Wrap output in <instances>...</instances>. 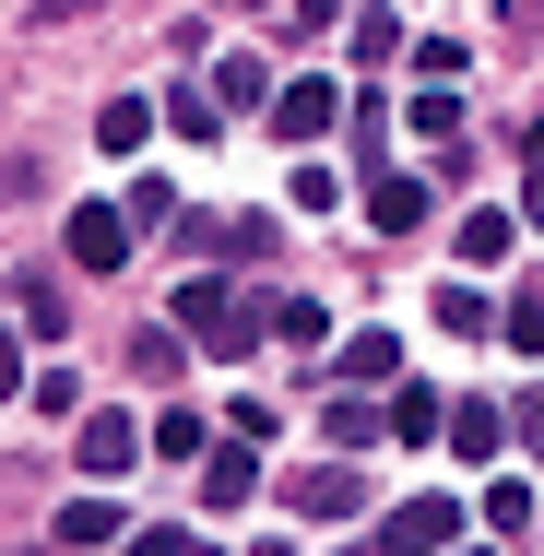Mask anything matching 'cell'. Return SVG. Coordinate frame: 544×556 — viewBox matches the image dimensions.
<instances>
[{"label":"cell","instance_id":"1","mask_svg":"<svg viewBox=\"0 0 544 556\" xmlns=\"http://www.w3.org/2000/svg\"><path fill=\"white\" fill-rule=\"evenodd\" d=\"M178 343H202V355H249V343H261V296L225 285V273H190V285H178Z\"/></svg>","mask_w":544,"mask_h":556},{"label":"cell","instance_id":"2","mask_svg":"<svg viewBox=\"0 0 544 556\" xmlns=\"http://www.w3.org/2000/svg\"><path fill=\"white\" fill-rule=\"evenodd\" d=\"M450 533H461V497H438V485H427V497H403L355 556H450Z\"/></svg>","mask_w":544,"mask_h":556},{"label":"cell","instance_id":"3","mask_svg":"<svg viewBox=\"0 0 544 556\" xmlns=\"http://www.w3.org/2000/svg\"><path fill=\"white\" fill-rule=\"evenodd\" d=\"M261 118H273V142H296V154H308L331 118H343V84H320V72H308V84H273V96H261Z\"/></svg>","mask_w":544,"mask_h":556},{"label":"cell","instance_id":"4","mask_svg":"<svg viewBox=\"0 0 544 556\" xmlns=\"http://www.w3.org/2000/svg\"><path fill=\"white\" fill-rule=\"evenodd\" d=\"M284 509L296 521H355L367 509V473L355 462H308V473H284Z\"/></svg>","mask_w":544,"mask_h":556},{"label":"cell","instance_id":"5","mask_svg":"<svg viewBox=\"0 0 544 556\" xmlns=\"http://www.w3.org/2000/svg\"><path fill=\"white\" fill-rule=\"evenodd\" d=\"M72 450H84V473H130V462H142V415L84 403V415H72Z\"/></svg>","mask_w":544,"mask_h":556},{"label":"cell","instance_id":"6","mask_svg":"<svg viewBox=\"0 0 544 556\" xmlns=\"http://www.w3.org/2000/svg\"><path fill=\"white\" fill-rule=\"evenodd\" d=\"M130 261V214L118 202H72V273H118Z\"/></svg>","mask_w":544,"mask_h":556},{"label":"cell","instance_id":"7","mask_svg":"<svg viewBox=\"0 0 544 556\" xmlns=\"http://www.w3.org/2000/svg\"><path fill=\"white\" fill-rule=\"evenodd\" d=\"M427 178H403V166H367V225H379V237H415V225H427Z\"/></svg>","mask_w":544,"mask_h":556},{"label":"cell","instance_id":"8","mask_svg":"<svg viewBox=\"0 0 544 556\" xmlns=\"http://www.w3.org/2000/svg\"><path fill=\"white\" fill-rule=\"evenodd\" d=\"M249 497H261V450H249V439L202 450V509H249Z\"/></svg>","mask_w":544,"mask_h":556},{"label":"cell","instance_id":"9","mask_svg":"<svg viewBox=\"0 0 544 556\" xmlns=\"http://www.w3.org/2000/svg\"><path fill=\"white\" fill-rule=\"evenodd\" d=\"M130 521H118V497H60V521H48V545L60 556H96V545H118Z\"/></svg>","mask_w":544,"mask_h":556},{"label":"cell","instance_id":"10","mask_svg":"<svg viewBox=\"0 0 544 556\" xmlns=\"http://www.w3.org/2000/svg\"><path fill=\"white\" fill-rule=\"evenodd\" d=\"M438 439L461 450V462H497V450H509V415H497V403H438Z\"/></svg>","mask_w":544,"mask_h":556},{"label":"cell","instance_id":"11","mask_svg":"<svg viewBox=\"0 0 544 556\" xmlns=\"http://www.w3.org/2000/svg\"><path fill=\"white\" fill-rule=\"evenodd\" d=\"M331 367H343V391H355V379H367V391H391V379H403V343L367 320V332H343V355H331Z\"/></svg>","mask_w":544,"mask_h":556},{"label":"cell","instance_id":"12","mask_svg":"<svg viewBox=\"0 0 544 556\" xmlns=\"http://www.w3.org/2000/svg\"><path fill=\"white\" fill-rule=\"evenodd\" d=\"M142 450H154V462H202V450H214V427H202L190 403H166V415H142Z\"/></svg>","mask_w":544,"mask_h":556},{"label":"cell","instance_id":"13","mask_svg":"<svg viewBox=\"0 0 544 556\" xmlns=\"http://www.w3.org/2000/svg\"><path fill=\"white\" fill-rule=\"evenodd\" d=\"M485 533H497V545L533 533V485H521V473H485Z\"/></svg>","mask_w":544,"mask_h":556},{"label":"cell","instance_id":"14","mask_svg":"<svg viewBox=\"0 0 544 556\" xmlns=\"http://www.w3.org/2000/svg\"><path fill=\"white\" fill-rule=\"evenodd\" d=\"M214 108H261L273 96V72H261V48H237V60H214V84H202Z\"/></svg>","mask_w":544,"mask_h":556},{"label":"cell","instance_id":"15","mask_svg":"<svg viewBox=\"0 0 544 556\" xmlns=\"http://www.w3.org/2000/svg\"><path fill=\"white\" fill-rule=\"evenodd\" d=\"M320 427H331V462H355V450L379 439V403H367V391H331V415H320Z\"/></svg>","mask_w":544,"mask_h":556},{"label":"cell","instance_id":"16","mask_svg":"<svg viewBox=\"0 0 544 556\" xmlns=\"http://www.w3.org/2000/svg\"><path fill=\"white\" fill-rule=\"evenodd\" d=\"M509 249H521V214H497V202H485V214H461V261H473V273H485V261H509Z\"/></svg>","mask_w":544,"mask_h":556},{"label":"cell","instance_id":"17","mask_svg":"<svg viewBox=\"0 0 544 556\" xmlns=\"http://www.w3.org/2000/svg\"><path fill=\"white\" fill-rule=\"evenodd\" d=\"M96 142H107V154H142V142H154V108H142V96H107V108H96Z\"/></svg>","mask_w":544,"mask_h":556},{"label":"cell","instance_id":"18","mask_svg":"<svg viewBox=\"0 0 544 556\" xmlns=\"http://www.w3.org/2000/svg\"><path fill=\"white\" fill-rule=\"evenodd\" d=\"M166 130H178V142H214V130H225V108L202 96V84H166Z\"/></svg>","mask_w":544,"mask_h":556},{"label":"cell","instance_id":"19","mask_svg":"<svg viewBox=\"0 0 544 556\" xmlns=\"http://www.w3.org/2000/svg\"><path fill=\"white\" fill-rule=\"evenodd\" d=\"M403 60V12H355V72H391Z\"/></svg>","mask_w":544,"mask_h":556},{"label":"cell","instance_id":"20","mask_svg":"<svg viewBox=\"0 0 544 556\" xmlns=\"http://www.w3.org/2000/svg\"><path fill=\"white\" fill-rule=\"evenodd\" d=\"M427 308H438V332L461 343V332H485V308H497V296H485V285H438Z\"/></svg>","mask_w":544,"mask_h":556},{"label":"cell","instance_id":"21","mask_svg":"<svg viewBox=\"0 0 544 556\" xmlns=\"http://www.w3.org/2000/svg\"><path fill=\"white\" fill-rule=\"evenodd\" d=\"M403 60H415V84H461V72H473L461 36H403Z\"/></svg>","mask_w":544,"mask_h":556},{"label":"cell","instance_id":"22","mask_svg":"<svg viewBox=\"0 0 544 556\" xmlns=\"http://www.w3.org/2000/svg\"><path fill=\"white\" fill-rule=\"evenodd\" d=\"M261 320H273V332H284V343H320V332H331V308H320V296H273Z\"/></svg>","mask_w":544,"mask_h":556},{"label":"cell","instance_id":"23","mask_svg":"<svg viewBox=\"0 0 544 556\" xmlns=\"http://www.w3.org/2000/svg\"><path fill=\"white\" fill-rule=\"evenodd\" d=\"M403 118H415V142H461V108H450V84H427Z\"/></svg>","mask_w":544,"mask_h":556},{"label":"cell","instance_id":"24","mask_svg":"<svg viewBox=\"0 0 544 556\" xmlns=\"http://www.w3.org/2000/svg\"><path fill=\"white\" fill-rule=\"evenodd\" d=\"M225 427H237L249 450H273V403H261V391H237V403H225Z\"/></svg>","mask_w":544,"mask_h":556},{"label":"cell","instance_id":"25","mask_svg":"<svg viewBox=\"0 0 544 556\" xmlns=\"http://www.w3.org/2000/svg\"><path fill=\"white\" fill-rule=\"evenodd\" d=\"M284 24H296V36H320V24H343V0H284Z\"/></svg>","mask_w":544,"mask_h":556},{"label":"cell","instance_id":"26","mask_svg":"<svg viewBox=\"0 0 544 556\" xmlns=\"http://www.w3.org/2000/svg\"><path fill=\"white\" fill-rule=\"evenodd\" d=\"M0 391H24V332L0 320Z\"/></svg>","mask_w":544,"mask_h":556},{"label":"cell","instance_id":"27","mask_svg":"<svg viewBox=\"0 0 544 556\" xmlns=\"http://www.w3.org/2000/svg\"><path fill=\"white\" fill-rule=\"evenodd\" d=\"M84 12H96V0H36V24H84Z\"/></svg>","mask_w":544,"mask_h":556},{"label":"cell","instance_id":"28","mask_svg":"<svg viewBox=\"0 0 544 556\" xmlns=\"http://www.w3.org/2000/svg\"><path fill=\"white\" fill-rule=\"evenodd\" d=\"M225 12H261V0H225Z\"/></svg>","mask_w":544,"mask_h":556},{"label":"cell","instance_id":"29","mask_svg":"<svg viewBox=\"0 0 544 556\" xmlns=\"http://www.w3.org/2000/svg\"><path fill=\"white\" fill-rule=\"evenodd\" d=\"M461 556H497V545H461Z\"/></svg>","mask_w":544,"mask_h":556},{"label":"cell","instance_id":"30","mask_svg":"<svg viewBox=\"0 0 544 556\" xmlns=\"http://www.w3.org/2000/svg\"><path fill=\"white\" fill-rule=\"evenodd\" d=\"M261 556H284V545H261Z\"/></svg>","mask_w":544,"mask_h":556}]
</instances>
